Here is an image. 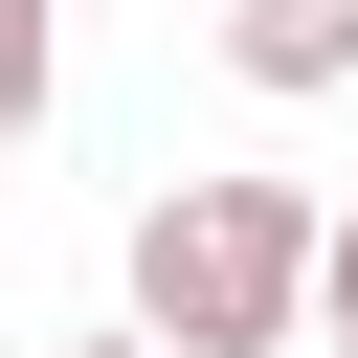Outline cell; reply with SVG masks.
Here are the masks:
<instances>
[{
    "label": "cell",
    "instance_id": "obj_1",
    "mask_svg": "<svg viewBox=\"0 0 358 358\" xmlns=\"http://www.w3.org/2000/svg\"><path fill=\"white\" fill-rule=\"evenodd\" d=\"M112 268H134V358H291V313H313V201H291V179H157Z\"/></svg>",
    "mask_w": 358,
    "mask_h": 358
},
{
    "label": "cell",
    "instance_id": "obj_4",
    "mask_svg": "<svg viewBox=\"0 0 358 358\" xmlns=\"http://www.w3.org/2000/svg\"><path fill=\"white\" fill-rule=\"evenodd\" d=\"M313 336H336V358H358V201H336V224H313Z\"/></svg>",
    "mask_w": 358,
    "mask_h": 358
},
{
    "label": "cell",
    "instance_id": "obj_5",
    "mask_svg": "<svg viewBox=\"0 0 358 358\" xmlns=\"http://www.w3.org/2000/svg\"><path fill=\"white\" fill-rule=\"evenodd\" d=\"M67 358H134V336H67Z\"/></svg>",
    "mask_w": 358,
    "mask_h": 358
},
{
    "label": "cell",
    "instance_id": "obj_2",
    "mask_svg": "<svg viewBox=\"0 0 358 358\" xmlns=\"http://www.w3.org/2000/svg\"><path fill=\"white\" fill-rule=\"evenodd\" d=\"M224 67H246L268 112H313V90H358V0H224Z\"/></svg>",
    "mask_w": 358,
    "mask_h": 358
},
{
    "label": "cell",
    "instance_id": "obj_3",
    "mask_svg": "<svg viewBox=\"0 0 358 358\" xmlns=\"http://www.w3.org/2000/svg\"><path fill=\"white\" fill-rule=\"evenodd\" d=\"M45 90H67V0H0V157L45 134Z\"/></svg>",
    "mask_w": 358,
    "mask_h": 358
}]
</instances>
